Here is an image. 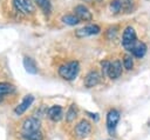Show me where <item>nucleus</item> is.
Here are the masks:
<instances>
[{
    "label": "nucleus",
    "mask_w": 150,
    "mask_h": 140,
    "mask_svg": "<svg viewBox=\"0 0 150 140\" xmlns=\"http://www.w3.org/2000/svg\"><path fill=\"white\" fill-rule=\"evenodd\" d=\"M79 71H80V64H79V61L73 60V61H69V62L60 66V68H59V75L62 79L70 81V80H74L77 76Z\"/></svg>",
    "instance_id": "1"
},
{
    "label": "nucleus",
    "mask_w": 150,
    "mask_h": 140,
    "mask_svg": "<svg viewBox=\"0 0 150 140\" xmlns=\"http://www.w3.org/2000/svg\"><path fill=\"white\" fill-rule=\"evenodd\" d=\"M109 8L112 14L131 13L135 9L134 0H111Z\"/></svg>",
    "instance_id": "2"
},
{
    "label": "nucleus",
    "mask_w": 150,
    "mask_h": 140,
    "mask_svg": "<svg viewBox=\"0 0 150 140\" xmlns=\"http://www.w3.org/2000/svg\"><path fill=\"white\" fill-rule=\"evenodd\" d=\"M136 42H137V35H136L134 27L127 26L122 34V46L124 47V49L130 52L136 45Z\"/></svg>",
    "instance_id": "3"
},
{
    "label": "nucleus",
    "mask_w": 150,
    "mask_h": 140,
    "mask_svg": "<svg viewBox=\"0 0 150 140\" xmlns=\"http://www.w3.org/2000/svg\"><path fill=\"white\" fill-rule=\"evenodd\" d=\"M13 6L16 12L21 14H32L35 11V7L30 0H13Z\"/></svg>",
    "instance_id": "4"
},
{
    "label": "nucleus",
    "mask_w": 150,
    "mask_h": 140,
    "mask_svg": "<svg viewBox=\"0 0 150 140\" xmlns=\"http://www.w3.org/2000/svg\"><path fill=\"white\" fill-rule=\"evenodd\" d=\"M118 121H120V112L117 109H110L107 114V128L110 135L115 134V129Z\"/></svg>",
    "instance_id": "5"
},
{
    "label": "nucleus",
    "mask_w": 150,
    "mask_h": 140,
    "mask_svg": "<svg viewBox=\"0 0 150 140\" xmlns=\"http://www.w3.org/2000/svg\"><path fill=\"white\" fill-rule=\"evenodd\" d=\"M41 121L36 116H28L23 122H22V131L23 133H29V132H36L40 129Z\"/></svg>",
    "instance_id": "6"
},
{
    "label": "nucleus",
    "mask_w": 150,
    "mask_h": 140,
    "mask_svg": "<svg viewBox=\"0 0 150 140\" xmlns=\"http://www.w3.org/2000/svg\"><path fill=\"white\" fill-rule=\"evenodd\" d=\"M91 132V125L87 120H81L76 126H75V135L80 139L87 138Z\"/></svg>",
    "instance_id": "7"
},
{
    "label": "nucleus",
    "mask_w": 150,
    "mask_h": 140,
    "mask_svg": "<svg viewBox=\"0 0 150 140\" xmlns=\"http://www.w3.org/2000/svg\"><path fill=\"white\" fill-rule=\"evenodd\" d=\"M74 15L80 21H90L93 19V15H91L90 11L84 5H77L74 8Z\"/></svg>",
    "instance_id": "8"
},
{
    "label": "nucleus",
    "mask_w": 150,
    "mask_h": 140,
    "mask_svg": "<svg viewBox=\"0 0 150 140\" xmlns=\"http://www.w3.org/2000/svg\"><path fill=\"white\" fill-rule=\"evenodd\" d=\"M122 74V62L120 60H114L112 62H109V67H108V73L107 75L115 80L117 78H120V75Z\"/></svg>",
    "instance_id": "9"
},
{
    "label": "nucleus",
    "mask_w": 150,
    "mask_h": 140,
    "mask_svg": "<svg viewBox=\"0 0 150 140\" xmlns=\"http://www.w3.org/2000/svg\"><path fill=\"white\" fill-rule=\"evenodd\" d=\"M100 27L97 25H88V26H84L80 29H77L75 32V35L77 38H84V36H89V35H95L97 33H100Z\"/></svg>",
    "instance_id": "10"
},
{
    "label": "nucleus",
    "mask_w": 150,
    "mask_h": 140,
    "mask_svg": "<svg viewBox=\"0 0 150 140\" xmlns=\"http://www.w3.org/2000/svg\"><path fill=\"white\" fill-rule=\"evenodd\" d=\"M33 101H34V96L32 95V94H28V95H26L25 98H23V100L15 107V109H14V113L16 114V115H21V114H23L30 106H32V104H33Z\"/></svg>",
    "instance_id": "11"
},
{
    "label": "nucleus",
    "mask_w": 150,
    "mask_h": 140,
    "mask_svg": "<svg viewBox=\"0 0 150 140\" xmlns=\"http://www.w3.org/2000/svg\"><path fill=\"white\" fill-rule=\"evenodd\" d=\"M101 80V75L97 71H90L86 78H84V86L87 88H91L94 86H96Z\"/></svg>",
    "instance_id": "12"
},
{
    "label": "nucleus",
    "mask_w": 150,
    "mask_h": 140,
    "mask_svg": "<svg viewBox=\"0 0 150 140\" xmlns=\"http://www.w3.org/2000/svg\"><path fill=\"white\" fill-rule=\"evenodd\" d=\"M47 114L49 116L50 120L53 121H60L62 119V115H63V111H62V107L59 106V105H54L52 107H49L47 109Z\"/></svg>",
    "instance_id": "13"
},
{
    "label": "nucleus",
    "mask_w": 150,
    "mask_h": 140,
    "mask_svg": "<svg viewBox=\"0 0 150 140\" xmlns=\"http://www.w3.org/2000/svg\"><path fill=\"white\" fill-rule=\"evenodd\" d=\"M130 52L132 53L134 56L141 59V58H143L144 54L146 53V45H145L144 42H139V41H137L136 45L134 46V48H132Z\"/></svg>",
    "instance_id": "14"
},
{
    "label": "nucleus",
    "mask_w": 150,
    "mask_h": 140,
    "mask_svg": "<svg viewBox=\"0 0 150 140\" xmlns=\"http://www.w3.org/2000/svg\"><path fill=\"white\" fill-rule=\"evenodd\" d=\"M23 67L30 74H36L38 73V66H36L35 61L29 56H25L23 58Z\"/></svg>",
    "instance_id": "15"
},
{
    "label": "nucleus",
    "mask_w": 150,
    "mask_h": 140,
    "mask_svg": "<svg viewBox=\"0 0 150 140\" xmlns=\"http://www.w3.org/2000/svg\"><path fill=\"white\" fill-rule=\"evenodd\" d=\"M14 89H15V87H14L12 84L6 82V81L0 82V101H2V100H4L5 95L13 93V92H14Z\"/></svg>",
    "instance_id": "16"
},
{
    "label": "nucleus",
    "mask_w": 150,
    "mask_h": 140,
    "mask_svg": "<svg viewBox=\"0 0 150 140\" xmlns=\"http://www.w3.org/2000/svg\"><path fill=\"white\" fill-rule=\"evenodd\" d=\"M36 2V5L43 11L45 14H49L50 13V9H52V5H50V1L49 0H34Z\"/></svg>",
    "instance_id": "17"
},
{
    "label": "nucleus",
    "mask_w": 150,
    "mask_h": 140,
    "mask_svg": "<svg viewBox=\"0 0 150 140\" xmlns=\"http://www.w3.org/2000/svg\"><path fill=\"white\" fill-rule=\"evenodd\" d=\"M62 22H64L66 25H69V26H74V25H77L80 22V20L74 15V14H66L62 16Z\"/></svg>",
    "instance_id": "18"
},
{
    "label": "nucleus",
    "mask_w": 150,
    "mask_h": 140,
    "mask_svg": "<svg viewBox=\"0 0 150 140\" xmlns=\"http://www.w3.org/2000/svg\"><path fill=\"white\" fill-rule=\"evenodd\" d=\"M22 138L26 139V140H42L43 139V135L40 131H36V132H29V133H23L22 134Z\"/></svg>",
    "instance_id": "19"
},
{
    "label": "nucleus",
    "mask_w": 150,
    "mask_h": 140,
    "mask_svg": "<svg viewBox=\"0 0 150 140\" xmlns=\"http://www.w3.org/2000/svg\"><path fill=\"white\" fill-rule=\"evenodd\" d=\"M76 115H77V108H76L75 105H71V106L68 108L67 113H66V120H67L68 122H71L73 120H75Z\"/></svg>",
    "instance_id": "20"
},
{
    "label": "nucleus",
    "mask_w": 150,
    "mask_h": 140,
    "mask_svg": "<svg viewBox=\"0 0 150 140\" xmlns=\"http://www.w3.org/2000/svg\"><path fill=\"white\" fill-rule=\"evenodd\" d=\"M123 66H124V68L128 69V71L132 69V67H134V60H132L131 55L125 54V55L123 56Z\"/></svg>",
    "instance_id": "21"
},
{
    "label": "nucleus",
    "mask_w": 150,
    "mask_h": 140,
    "mask_svg": "<svg viewBox=\"0 0 150 140\" xmlns=\"http://www.w3.org/2000/svg\"><path fill=\"white\" fill-rule=\"evenodd\" d=\"M116 34H117V27H111V28H109V29L107 31V36H108V39H114V38L116 36Z\"/></svg>",
    "instance_id": "22"
},
{
    "label": "nucleus",
    "mask_w": 150,
    "mask_h": 140,
    "mask_svg": "<svg viewBox=\"0 0 150 140\" xmlns=\"http://www.w3.org/2000/svg\"><path fill=\"white\" fill-rule=\"evenodd\" d=\"M101 67H102V74H103V76H105V75H107V73H108L109 61H107V60H103V61H101Z\"/></svg>",
    "instance_id": "23"
},
{
    "label": "nucleus",
    "mask_w": 150,
    "mask_h": 140,
    "mask_svg": "<svg viewBox=\"0 0 150 140\" xmlns=\"http://www.w3.org/2000/svg\"><path fill=\"white\" fill-rule=\"evenodd\" d=\"M88 114H89V115H90V116H91L93 119H95L96 121L98 120V116H97V114H94V113H89V112H88Z\"/></svg>",
    "instance_id": "24"
}]
</instances>
